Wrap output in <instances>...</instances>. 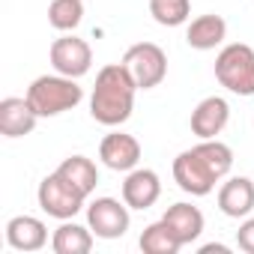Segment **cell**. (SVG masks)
<instances>
[{
    "label": "cell",
    "instance_id": "ac0fdd59",
    "mask_svg": "<svg viewBox=\"0 0 254 254\" xmlns=\"http://www.w3.org/2000/svg\"><path fill=\"white\" fill-rule=\"evenodd\" d=\"M57 174L60 177H66L75 189H81L87 197L96 191V186H99V171H96V165L87 159V156H69L60 168H57Z\"/></svg>",
    "mask_w": 254,
    "mask_h": 254
},
{
    "label": "cell",
    "instance_id": "6da1fadb",
    "mask_svg": "<svg viewBox=\"0 0 254 254\" xmlns=\"http://www.w3.org/2000/svg\"><path fill=\"white\" fill-rule=\"evenodd\" d=\"M233 168V150L215 138L200 141L191 150H183L174 159V180L191 197H206L221 177Z\"/></svg>",
    "mask_w": 254,
    "mask_h": 254
},
{
    "label": "cell",
    "instance_id": "44dd1931",
    "mask_svg": "<svg viewBox=\"0 0 254 254\" xmlns=\"http://www.w3.org/2000/svg\"><path fill=\"white\" fill-rule=\"evenodd\" d=\"M191 3L189 0H150V15L162 27H180L189 21Z\"/></svg>",
    "mask_w": 254,
    "mask_h": 254
},
{
    "label": "cell",
    "instance_id": "7402d4cb",
    "mask_svg": "<svg viewBox=\"0 0 254 254\" xmlns=\"http://www.w3.org/2000/svg\"><path fill=\"white\" fill-rule=\"evenodd\" d=\"M236 245L245 251V254H254V218H245L236 230Z\"/></svg>",
    "mask_w": 254,
    "mask_h": 254
},
{
    "label": "cell",
    "instance_id": "5bb4252c",
    "mask_svg": "<svg viewBox=\"0 0 254 254\" xmlns=\"http://www.w3.org/2000/svg\"><path fill=\"white\" fill-rule=\"evenodd\" d=\"M218 209L227 218H245L254 209V183L248 177H233L218 189Z\"/></svg>",
    "mask_w": 254,
    "mask_h": 254
},
{
    "label": "cell",
    "instance_id": "d6986e66",
    "mask_svg": "<svg viewBox=\"0 0 254 254\" xmlns=\"http://www.w3.org/2000/svg\"><path fill=\"white\" fill-rule=\"evenodd\" d=\"M183 248V242L177 239V233L168 227V221H153L144 227L141 233V251L144 254H177Z\"/></svg>",
    "mask_w": 254,
    "mask_h": 254
},
{
    "label": "cell",
    "instance_id": "8992f818",
    "mask_svg": "<svg viewBox=\"0 0 254 254\" xmlns=\"http://www.w3.org/2000/svg\"><path fill=\"white\" fill-rule=\"evenodd\" d=\"M123 66L129 69L138 90H153L168 75V54L156 42H138L123 54Z\"/></svg>",
    "mask_w": 254,
    "mask_h": 254
},
{
    "label": "cell",
    "instance_id": "30bf717a",
    "mask_svg": "<svg viewBox=\"0 0 254 254\" xmlns=\"http://www.w3.org/2000/svg\"><path fill=\"white\" fill-rule=\"evenodd\" d=\"M159 197H162V183L159 174L150 168H135L123 180V200L129 203V209H150Z\"/></svg>",
    "mask_w": 254,
    "mask_h": 254
},
{
    "label": "cell",
    "instance_id": "ba28073f",
    "mask_svg": "<svg viewBox=\"0 0 254 254\" xmlns=\"http://www.w3.org/2000/svg\"><path fill=\"white\" fill-rule=\"evenodd\" d=\"M51 66L66 78H84L93 66V48L81 36H60L51 42Z\"/></svg>",
    "mask_w": 254,
    "mask_h": 254
},
{
    "label": "cell",
    "instance_id": "9c48e42d",
    "mask_svg": "<svg viewBox=\"0 0 254 254\" xmlns=\"http://www.w3.org/2000/svg\"><path fill=\"white\" fill-rule=\"evenodd\" d=\"M99 159L105 168H111L117 174H129L141 162V144H138V138L126 135V132H111L99 144Z\"/></svg>",
    "mask_w": 254,
    "mask_h": 254
},
{
    "label": "cell",
    "instance_id": "603a6c76",
    "mask_svg": "<svg viewBox=\"0 0 254 254\" xmlns=\"http://www.w3.org/2000/svg\"><path fill=\"white\" fill-rule=\"evenodd\" d=\"M212 251H215V254H227L230 248H227V245H221V242H209V245H203V248H200V254H212Z\"/></svg>",
    "mask_w": 254,
    "mask_h": 254
},
{
    "label": "cell",
    "instance_id": "4fadbf2b",
    "mask_svg": "<svg viewBox=\"0 0 254 254\" xmlns=\"http://www.w3.org/2000/svg\"><path fill=\"white\" fill-rule=\"evenodd\" d=\"M48 242V227L45 221L33 215H15L6 224V245L15 251H39Z\"/></svg>",
    "mask_w": 254,
    "mask_h": 254
},
{
    "label": "cell",
    "instance_id": "8fae6325",
    "mask_svg": "<svg viewBox=\"0 0 254 254\" xmlns=\"http://www.w3.org/2000/svg\"><path fill=\"white\" fill-rule=\"evenodd\" d=\"M230 120V105L221 96H206L194 111H191V132L200 141H209L224 132V126Z\"/></svg>",
    "mask_w": 254,
    "mask_h": 254
},
{
    "label": "cell",
    "instance_id": "7a4b0ae2",
    "mask_svg": "<svg viewBox=\"0 0 254 254\" xmlns=\"http://www.w3.org/2000/svg\"><path fill=\"white\" fill-rule=\"evenodd\" d=\"M135 90L138 84L123 63L102 66L90 96V117L102 126H123L135 111Z\"/></svg>",
    "mask_w": 254,
    "mask_h": 254
},
{
    "label": "cell",
    "instance_id": "3957f363",
    "mask_svg": "<svg viewBox=\"0 0 254 254\" xmlns=\"http://www.w3.org/2000/svg\"><path fill=\"white\" fill-rule=\"evenodd\" d=\"M24 96L39 117H57L78 108V102L84 99V90L78 87V78H66L57 72V75H39Z\"/></svg>",
    "mask_w": 254,
    "mask_h": 254
},
{
    "label": "cell",
    "instance_id": "2e32d148",
    "mask_svg": "<svg viewBox=\"0 0 254 254\" xmlns=\"http://www.w3.org/2000/svg\"><path fill=\"white\" fill-rule=\"evenodd\" d=\"M162 218L168 221V227L177 233V239L183 245H191L203 233V212L191 203H174V206H168V212Z\"/></svg>",
    "mask_w": 254,
    "mask_h": 254
},
{
    "label": "cell",
    "instance_id": "7c38bea8",
    "mask_svg": "<svg viewBox=\"0 0 254 254\" xmlns=\"http://www.w3.org/2000/svg\"><path fill=\"white\" fill-rule=\"evenodd\" d=\"M36 120L39 114L30 108L27 96L18 99V96H6L0 102V132L6 138H24L36 129Z\"/></svg>",
    "mask_w": 254,
    "mask_h": 254
},
{
    "label": "cell",
    "instance_id": "ffe728a7",
    "mask_svg": "<svg viewBox=\"0 0 254 254\" xmlns=\"http://www.w3.org/2000/svg\"><path fill=\"white\" fill-rule=\"evenodd\" d=\"M84 18V0H51L48 3V24L54 30H75Z\"/></svg>",
    "mask_w": 254,
    "mask_h": 254
},
{
    "label": "cell",
    "instance_id": "5b68a950",
    "mask_svg": "<svg viewBox=\"0 0 254 254\" xmlns=\"http://www.w3.org/2000/svg\"><path fill=\"white\" fill-rule=\"evenodd\" d=\"M36 200H39L42 212H48L51 218L66 221V218H75V215L84 209L87 194H84L81 189H75L66 177H60V174L54 171V174H48V177L39 183Z\"/></svg>",
    "mask_w": 254,
    "mask_h": 254
},
{
    "label": "cell",
    "instance_id": "52a82bcc",
    "mask_svg": "<svg viewBox=\"0 0 254 254\" xmlns=\"http://www.w3.org/2000/svg\"><path fill=\"white\" fill-rule=\"evenodd\" d=\"M87 224L99 239H120L129 230V203L114 197H96L87 206Z\"/></svg>",
    "mask_w": 254,
    "mask_h": 254
},
{
    "label": "cell",
    "instance_id": "9a60e30c",
    "mask_svg": "<svg viewBox=\"0 0 254 254\" xmlns=\"http://www.w3.org/2000/svg\"><path fill=\"white\" fill-rule=\"evenodd\" d=\"M227 36V21L221 15H200L189 24L186 30V42L194 48V51H212L215 45H221Z\"/></svg>",
    "mask_w": 254,
    "mask_h": 254
},
{
    "label": "cell",
    "instance_id": "277c9868",
    "mask_svg": "<svg viewBox=\"0 0 254 254\" xmlns=\"http://www.w3.org/2000/svg\"><path fill=\"white\" fill-rule=\"evenodd\" d=\"M215 78L236 96H254V48L245 42L224 45L215 57Z\"/></svg>",
    "mask_w": 254,
    "mask_h": 254
},
{
    "label": "cell",
    "instance_id": "e0dca14e",
    "mask_svg": "<svg viewBox=\"0 0 254 254\" xmlns=\"http://www.w3.org/2000/svg\"><path fill=\"white\" fill-rule=\"evenodd\" d=\"M51 248H54L57 254H87V251L93 248V230H90V224L84 227V224H75V221L66 218V221L54 230Z\"/></svg>",
    "mask_w": 254,
    "mask_h": 254
}]
</instances>
